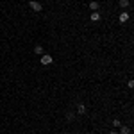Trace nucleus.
Here are the masks:
<instances>
[{
	"mask_svg": "<svg viewBox=\"0 0 134 134\" xmlns=\"http://www.w3.org/2000/svg\"><path fill=\"white\" fill-rule=\"evenodd\" d=\"M109 134H116V132H114V131H111V132H109Z\"/></svg>",
	"mask_w": 134,
	"mask_h": 134,
	"instance_id": "nucleus-12",
	"label": "nucleus"
},
{
	"mask_svg": "<svg viewBox=\"0 0 134 134\" xmlns=\"http://www.w3.org/2000/svg\"><path fill=\"white\" fill-rule=\"evenodd\" d=\"M118 20H120V23H125V21H129V13H127V11H124V13L118 16Z\"/></svg>",
	"mask_w": 134,
	"mask_h": 134,
	"instance_id": "nucleus-3",
	"label": "nucleus"
},
{
	"mask_svg": "<svg viewBox=\"0 0 134 134\" xmlns=\"http://www.w3.org/2000/svg\"><path fill=\"white\" fill-rule=\"evenodd\" d=\"M98 7H100V5H98L97 0H91V2H90V9L91 11H98Z\"/></svg>",
	"mask_w": 134,
	"mask_h": 134,
	"instance_id": "nucleus-6",
	"label": "nucleus"
},
{
	"mask_svg": "<svg viewBox=\"0 0 134 134\" xmlns=\"http://www.w3.org/2000/svg\"><path fill=\"white\" fill-rule=\"evenodd\" d=\"M34 54H38V55H43V47H41V45H36V47H34Z\"/></svg>",
	"mask_w": 134,
	"mask_h": 134,
	"instance_id": "nucleus-8",
	"label": "nucleus"
},
{
	"mask_svg": "<svg viewBox=\"0 0 134 134\" xmlns=\"http://www.w3.org/2000/svg\"><path fill=\"white\" fill-rule=\"evenodd\" d=\"M29 7H31L32 11H36V13H40V11L43 9L41 4H40V2H36V0H31V2H29Z\"/></svg>",
	"mask_w": 134,
	"mask_h": 134,
	"instance_id": "nucleus-1",
	"label": "nucleus"
},
{
	"mask_svg": "<svg viewBox=\"0 0 134 134\" xmlns=\"http://www.w3.org/2000/svg\"><path fill=\"white\" fill-rule=\"evenodd\" d=\"M73 118H75V114H73L72 111H68V113H66V120H68V122H72Z\"/></svg>",
	"mask_w": 134,
	"mask_h": 134,
	"instance_id": "nucleus-10",
	"label": "nucleus"
},
{
	"mask_svg": "<svg viewBox=\"0 0 134 134\" xmlns=\"http://www.w3.org/2000/svg\"><path fill=\"white\" fill-rule=\"evenodd\" d=\"M120 125H122V122H120L118 118H114V120H113V127H114V129H118Z\"/></svg>",
	"mask_w": 134,
	"mask_h": 134,
	"instance_id": "nucleus-11",
	"label": "nucleus"
},
{
	"mask_svg": "<svg viewBox=\"0 0 134 134\" xmlns=\"http://www.w3.org/2000/svg\"><path fill=\"white\" fill-rule=\"evenodd\" d=\"M77 113L79 114H86V105H84V104H79V105H77Z\"/></svg>",
	"mask_w": 134,
	"mask_h": 134,
	"instance_id": "nucleus-7",
	"label": "nucleus"
},
{
	"mask_svg": "<svg viewBox=\"0 0 134 134\" xmlns=\"http://www.w3.org/2000/svg\"><path fill=\"white\" fill-rule=\"evenodd\" d=\"M129 5H131V2H129V0H120V7H122V9H127Z\"/></svg>",
	"mask_w": 134,
	"mask_h": 134,
	"instance_id": "nucleus-9",
	"label": "nucleus"
},
{
	"mask_svg": "<svg viewBox=\"0 0 134 134\" xmlns=\"http://www.w3.org/2000/svg\"><path fill=\"white\" fill-rule=\"evenodd\" d=\"M90 18H91V21H98L100 18H102V16H100V13H98V11H93V13H91V16H90Z\"/></svg>",
	"mask_w": 134,
	"mask_h": 134,
	"instance_id": "nucleus-5",
	"label": "nucleus"
},
{
	"mask_svg": "<svg viewBox=\"0 0 134 134\" xmlns=\"http://www.w3.org/2000/svg\"><path fill=\"white\" fill-rule=\"evenodd\" d=\"M118 129H120V134H132L131 127H127V125H120Z\"/></svg>",
	"mask_w": 134,
	"mask_h": 134,
	"instance_id": "nucleus-4",
	"label": "nucleus"
},
{
	"mask_svg": "<svg viewBox=\"0 0 134 134\" xmlns=\"http://www.w3.org/2000/svg\"><path fill=\"white\" fill-rule=\"evenodd\" d=\"M41 64H43V66H48V64H52V55H48V54H43V55H41Z\"/></svg>",
	"mask_w": 134,
	"mask_h": 134,
	"instance_id": "nucleus-2",
	"label": "nucleus"
}]
</instances>
